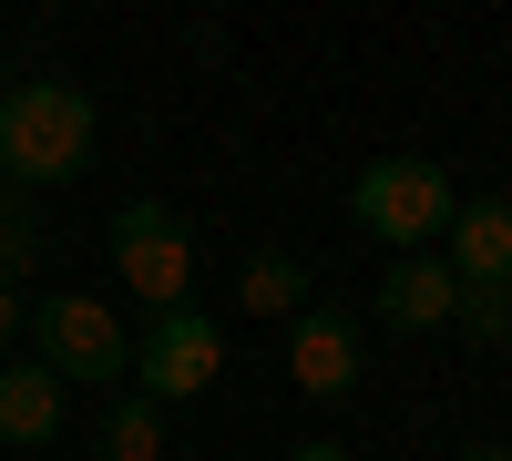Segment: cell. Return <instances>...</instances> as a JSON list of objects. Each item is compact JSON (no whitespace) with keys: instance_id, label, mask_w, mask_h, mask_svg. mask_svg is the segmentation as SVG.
I'll use <instances>...</instances> for the list:
<instances>
[{"instance_id":"obj_1","label":"cell","mask_w":512,"mask_h":461,"mask_svg":"<svg viewBox=\"0 0 512 461\" xmlns=\"http://www.w3.org/2000/svg\"><path fill=\"white\" fill-rule=\"evenodd\" d=\"M93 134H103V113H93V93L62 82V72L0 93V175H11L21 195H31V185H72L82 164H93Z\"/></svg>"},{"instance_id":"obj_2","label":"cell","mask_w":512,"mask_h":461,"mask_svg":"<svg viewBox=\"0 0 512 461\" xmlns=\"http://www.w3.org/2000/svg\"><path fill=\"white\" fill-rule=\"evenodd\" d=\"M451 175L431 154H379V164H359V185H349V216L379 236V246H400V257H431L441 246V226H451Z\"/></svg>"},{"instance_id":"obj_3","label":"cell","mask_w":512,"mask_h":461,"mask_svg":"<svg viewBox=\"0 0 512 461\" xmlns=\"http://www.w3.org/2000/svg\"><path fill=\"white\" fill-rule=\"evenodd\" d=\"M113 277H123V298H144V318L185 308L195 246H185V226H175V205H154V195L113 205Z\"/></svg>"},{"instance_id":"obj_4","label":"cell","mask_w":512,"mask_h":461,"mask_svg":"<svg viewBox=\"0 0 512 461\" xmlns=\"http://www.w3.org/2000/svg\"><path fill=\"white\" fill-rule=\"evenodd\" d=\"M21 339L41 349V369H52V380H93V390H113L123 369H134V339H123V318H113L103 298H72V287L31 308Z\"/></svg>"},{"instance_id":"obj_5","label":"cell","mask_w":512,"mask_h":461,"mask_svg":"<svg viewBox=\"0 0 512 461\" xmlns=\"http://www.w3.org/2000/svg\"><path fill=\"white\" fill-rule=\"evenodd\" d=\"M226 380V318H205L195 298L164 308L144 328V400H205Z\"/></svg>"},{"instance_id":"obj_6","label":"cell","mask_w":512,"mask_h":461,"mask_svg":"<svg viewBox=\"0 0 512 461\" xmlns=\"http://www.w3.org/2000/svg\"><path fill=\"white\" fill-rule=\"evenodd\" d=\"M431 257L451 267V287H512V195H461Z\"/></svg>"},{"instance_id":"obj_7","label":"cell","mask_w":512,"mask_h":461,"mask_svg":"<svg viewBox=\"0 0 512 461\" xmlns=\"http://www.w3.org/2000/svg\"><path fill=\"white\" fill-rule=\"evenodd\" d=\"M287 380L308 390V400H349V390H359V318L297 308V318H287Z\"/></svg>"},{"instance_id":"obj_8","label":"cell","mask_w":512,"mask_h":461,"mask_svg":"<svg viewBox=\"0 0 512 461\" xmlns=\"http://www.w3.org/2000/svg\"><path fill=\"white\" fill-rule=\"evenodd\" d=\"M451 308H461V287H451L441 257H390L379 267V318L390 328H451Z\"/></svg>"},{"instance_id":"obj_9","label":"cell","mask_w":512,"mask_h":461,"mask_svg":"<svg viewBox=\"0 0 512 461\" xmlns=\"http://www.w3.org/2000/svg\"><path fill=\"white\" fill-rule=\"evenodd\" d=\"M62 431V380L41 359H21V369H0V441L11 451H31V441H52Z\"/></svg>"},{"instance_id":"obj_10","label":"cell","mask_w":512,"mask_h":461,"mask_svg":"<svg viewBox=\"0 0 512 461\" xmlns=\"http://www.w3.org/2000/svg\"><path fill=\"white\" fill-rule=\"evenodd\" d=\"M236 298H246V318H297V308H308V267H297V257H277V246H267V257H246Z\"/></svg>"},{"instance_id":"obj_11","label":"cell","mask_w":512,"mask_h":461,"mask_svg":"<svg viewBox=\"0 0 512 461\" xmlns=\"http://www.w3.org/2000/svg\"><path fill=\"white\" fill-rule=\"evenodd\" d=\"M103 461H164V410H144V400L103 410Z\"/></svg>"},{"instance_id":"obj_12","label":"cell","mask_w":512,"mask_h":461,"mask_svg":"<svg viewBox=\"0 0 512 461\" xmlns=\"http://www.w3.org/2000/svg\"><path fill=\"white\" fill-rule=\"evenodd\" d=\"M41 257V226H31V195L21 185H0V287H21Z\"/></svg>"},{"instance_id":"obj_13","label":"cell","mask_w":512,"mask_h":461,"mask_svg":"<svg viewBox=\"0 0 512 461\" xmlns=\"http://www.w3.org/2000/svg\"><path fill=\"white\" fill-rule=\"evenodd\" d=\"M451 328H472L482 349H502V339H512V287H461V308H451Z\"/></svg>"},{"instance_id":"obj_14","label":"cell","mask_w":512,"mask_h":461,"mask_svg":"<svg viewBox=\"0 0 512 461\" xmlns=\"http://www.w3.org/2000/svg\"><path fill=\"white\" fill-rule=\"evenodd\" d=\"M21 328H31V298H21V287H0V349H11Z\"/></svg>"},{"instance_id":"obj_15","label":"cell","mask_w":512,"mask_h":461,"mask_svg":"<svg viewBox=\"0 0 512 461\" xmlns=\"http://www.w3.org/2000/svg\"><path fill=\"white\" fill-rule=\"evenodd\" d=\"M287 461H349V451H338V441H297Z\"/></svg>"},{"instance_id":"obj_16","label":"cell","mask_w":512,"mask_h":461,"mask_svg":"<svg viewBox=\"0 0 512 461\" xmlns=\"http://www.w3.org/2000/svg\"><path fill=\"white\" fill-rule=\"evenodd\" d=\"M461 461H512V441H461Z\"/></svg>"}]
</instances>
